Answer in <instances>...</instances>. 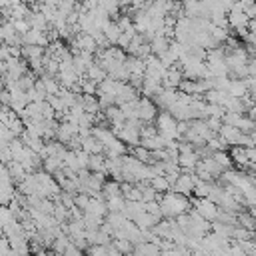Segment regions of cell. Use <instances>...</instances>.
Masks as SVG:
<instances>
[{
	"mask_svg": "<svg viewBox=\"0 0 256 256\" xmlns=\"http://www.w3.org/2000/svg\"><path fill=\"white\" fill-rule=\"evenodd\" d=\"M196 212L206 220H214L218 216V206L210 198H200L196 200Z\"/></svg>",
	"mask_w": 256,
	"mask_h": 256,
	"instance_id": "7a4b0ae2",
	"label": "cell"
},
{
	"mask_svg": "<svg viewBox=\"0 0 256 256\" xmlns=\"http://www.w3.org/2000/svg\"><path fill=\"white\" fill-rule=\"evenodd\" d=\"M194 186H196V180H194L192 176H186V174H184V176H178V180L174 182L172 188H174V192L186 196V194H190V192L194 190Z\"/></svg>",
	"mask_w": 256,
	"mask_h": 256,
	"instance_id": "3957f363",
	"label": "cell"
},
{
	"mask_svg": "<svg viewBox=\"0 0 256 256\" xmlns=\"http://www.w3.org/2000/svg\"><path fill=\"white\" fill-rule=\"evenodd\" d=\"M160 208H162V216L178 218V216L186 214L188 200H186V196H184V194H178V192H166V194L162 196Z\"/></svg>",
	"mask_w": 256,
	"mask_h": 256,
	"instance_id": "6da1fadb",
	"label": "cell"
}]
</instances>
